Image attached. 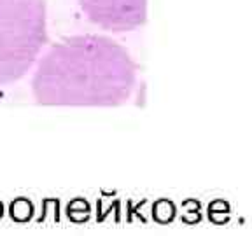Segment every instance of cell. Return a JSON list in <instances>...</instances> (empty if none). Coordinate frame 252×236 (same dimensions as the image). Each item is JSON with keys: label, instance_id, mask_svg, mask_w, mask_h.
I'll use <instances>...</instances> for the list:
<instances>
[{"label": "cell", "instance_id": "obj_1", "mask_svg": "<svg viewBox=\"0 0 252 236\" xmlns=\"http://www.w3.org/2000/svg\"><path fill=\"white\" fill-rule=\"evenodd\" d=\"M137 63L105 35L62 39L40 58L32 79L33 98L49 107H118L137 84Z\"/></svg>", "mask_w": 252, "mask_h": 236}, {"label": "cell", "instance_id": "obj_2", "mask_svg": "<svg viewBox=\"0 0 252 236\" xmlns=\"http://www.w3.org/2000/svg\"><path fill=\"white\" fill-rule=\"evenodd\" d=\"M46 0H0V86L35 65L47 42Z\"/></svg>", "mask_w": 252, "mask_h": 236}, {"label": "cell", "instance_id": "obj_3", "mask_svg": "<svg viewBox=\"0 0 252 236\" xmlns=\"http://www.w3.org/2000/svg\"><path fill=\"white\" fill-rule=\"evenodd\" d=\"M88 20L116 33L140 28L147 20V0H79Z\"/></svg>", "mask_w": 252, "mask_h": 236}]
</instances>
